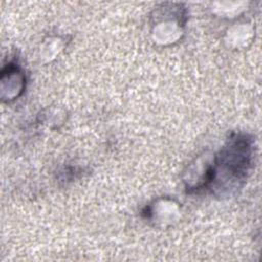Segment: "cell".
Listing matches in <instances>:
<instances>
[{
	"mask_svg": "<svg viewBox=\"0 0 262 262\" xmlns=\"http://www.w3.org/2000/svg\"><path fill=\"white\" fill-rule=\"evenodd\" d=\"M253 155V138L244 133L232 134L212 159L208 189L223 195L242 188L250 174Z\"/></svg>",
	"mask_w": 262,
	"mask_h": 262,
	"instance_id": "1",
	"label": "cell"
},
{
	"mask_svg": "<svg viewBox=\"0 0 262 262\" xmlns=\"http://www.w3.org/2000/svg\"><path fill=\"white\" fill-rule=\"evenodd\" d=\"M1 82H8V99L18 97L24 91L26 78L20 68L13 62L6 64L1 73Z\"/></svg>",
	"mask_w": 262,
	"mask_h": 262,
	"instance_id": "2",
	"label": "cell"
}]
</instances>
